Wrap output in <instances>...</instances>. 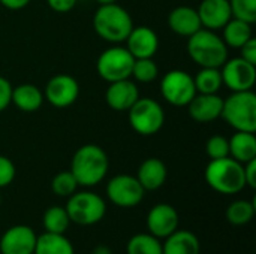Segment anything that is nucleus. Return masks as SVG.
Here are the masks:
<instances>
[{
  "label": "nucleus",
  "instance_id": "nucleus-1",
  "mask_svg": "<svg viewBox=\"0 0 256 254\" xmlns=\"http://www.w3.org/2000/svg\"><path fill=\"white\" fill-rule=\"evenodd\" d=\"M110 160L106 153L94 144H86L80 147L72 156L70 172L75 177L78 186L93 187L98 186L108 174Z\"/></svg>",
  "mask_w": 256,
  "mask_h": 254
},
{
  "label": "nucleus",
  "instance_id": "nucleus-2",
  "mask_svg": "<svg viewBox=\"0 0 256 254\" xmlns=\"http://www.w3.org/2000/svg\"><path fill=\"white\" fill-rule=\"evenodd\" d=\"M93 28L99 37L110 43H122L134 28L130 13L117 3L99 4L93 15Z\"/></svg>",
  "mask_w": 256,
  "mask_h": 254
},
{
  "label": "nucleus",
  "instance_id": "nucleus-3",
  "mask_svg": "<svg viewBox=\"0 0 256 254\" xmlns=\"http://www.w3.org/2000/svg\"><path fill=\"white\" fill-rule=\"evenodd\" d=\"M188 54L200 67H222L228 60V46L213 30L201 28L188 37Z\"/></svg>",
  "mask_w": 256,
  "mask_h": 254
},
{
  "label": "nucleus",
  "instance_id": "nucleus-4",
  "mask_svg": "<svg viewBox=\"0 0 256 254\" xmlns=\"http://www.w3.org/2000/svg\"><path fill=\"white\" fill-rule=\"evenodd\" d=\"M207 184L218 193L237 195L246 187L244 168L232 157L210 160L204 172Z\"/></svg>",
  "mask_w": 256,
  "mask_h": 254
},
{
  "label": "nucleus",
  "instance_id": "nucleus-5",
  "mask_svg": "<svg viewBox=\"0 0 256 254\" xmlns=\"http://www.w3.org/2000/svg\"><path fill=\"white\" fill-rule=\"evenodd\" d=\"M220 117L236 132H256V94L252 90L232 91L224 99Z\"/></svg>",
  "mask_w": 256,
  "mask_h": 254
},
{
  "label": "nucleus",
  "instance_id": "nucleus-6",
  "mask_svg": "<svg viewBox=\"0 0 256 254\" xmlns=\"http://www.w3.org/2000/svg\"><path fill=\"white\" fill-rule=\"evenodd\" d=\"M66 211L70 223L78 226H93L99 223L106 213L105 201L93 192H75L66 202Z\"/></svg>",
  "mask_w": 256,
  "mask_h": 254
},
{
  "label": "nucleus",
  "instance_id": "nucleus-7",
  "mask_svg": "<svg viewBox=\"0 0 256 254\" xmlns=\"http://www.w3.org/2000/svg\"><path fill=\"white\" fill-rule=\"evenodd\" d=\"M130 127L141 136L156 135L165 123V112L160 103L150 97H140L128 111Z\"/></svg>",
  "mask_w": 256,
  "mask_h": 254
},
{
  "label": "nucleus",
  "instance_id": "nucleus-8",
  "mask_svg": "<svg viewBox=\"0 0 256 254\" xmlns=\"http://www.w3.org/2000/svg\"><path fill=\"white\" fill-rule=\"evenodd\" d=\"M134 55L123 46H111L106 48L96 61L98 75L106 82H116L122 79L130 78Z\"/></svg>",
  "mask_w": 256,
  "mask_h": 254
},
{
  "label": "nucleus",
  "instance_id": "nucleus-9",
  "mask_svg": "<svg viewBox=\"0 0 256 254\" xmlns=\"http://www.w3.org/2000/svg\"><path fill=\"white\" fill-rule=\"evenodd\" d=\"M162 97L172 106H188L196 94L194 76L186 70L174 69L166 72L160 81Z\"/></svg>",
  "mask_w": 256,
  "mask_h": 254
},
{
  "label": "nucleus",
  "instance_id": "nucleus-10",
  "mask_svg": "<svg viewBox=\"0 0 256 254\" xmlns=\"http://www.w3.org/2000/svg\"><path fill=\"white\" fill-rule=\"evenodd\" d=\"M146 190L136 180L129 174H120L112 177L106 184L108 199L120 208H134L144 199Z\"/></svg>",
  "mask_w": 256,
  "mask_h": 254
},
{
  "label": "nucleus",
  "instance_id": "nucleus-11",
  "mask_svg": "<svg viewBox=\"0 0 256 254\" xmlns=\"http://www.w3.org/2000/svg\"><path fill=\"white\" fill-rule=\"evenodd\" d=\"M222 82L231 91L252 90L256 82V66L243 60L242 57L228 58L222 67Z\"/></svg>",
  "mask_w": 256,
  "mask_h": 254
},
{
  "label": "nucleus",
  "instance_id": "nucleus-12",
  "mask_svg": "<svg viewBox=\"0 0 256 254\" xmlns=\"http://www.w3.org/2000/svg\"><path fill=\"white\" fill-rule=\"evenodd\" d=\"M80 96L78 81L66 73L54 75L45 85L44 99L56 108H68L76 102Z\"/></svg>",
  "mask_w": 256,
  "mask_h": 254
},
{
  "label": "nucleus",
  "instance_id": "nucleus-13",
  "mask_svg": "<svg viewBox=\"0 0 256 254\" xmlns=\"http://www.w3.org/2000/svg\"><path fill=\"white\" fill-rule=\"evenodd\" d=\"M38 235L26 225H15L4 231L0 238L2 254H33Z\"/></svg>",
  "mask_w": 256,
  "mask_h": 254
},
{
  "label": "nucleus",
  "instance_id": "nucleus-14",
  "mask_svg": "<svg viewBox=\"0 0 256 254\" xmlns=\"http://www.w3.org/2000/svg\"><path fill=\"white\" fill-rule=\"evenodd\" d=\"M178 213L170 204H158L147 214L148 234L159 240H165L178 229Z\"/></svg>",
  "mask_w": 256,
  "mask_h": 254
},
{
  "label": "nucleus",
  "instance_id": "nucleus-15",
  "mask_svg": "<svg viewBox=\"0 0 256 254\" xmlns=\"http://www.w3.org/2000/svg\"><path fill=\"white\" fill-rule=\"evenodd\" d=\"M124 42L126 49L134 55V58H153L159 49V37L156 31L147 25H134Z\"/></svg>",
  "mask_w": 256,
  "mask_h": 254
},
{
  "label": "nucleus",
  "instance_id": "nucleus-16",
  "mask_svg": "<svg viewBox=\"0 0 256 254\" xmlns=\"http://www.w3.org/2000/svg\"><path fill=\"white\" fill-rule=\"evenodd\" d=\"M222 106H224V99L218 93L216 94L196 93L194 99L188 103V111L194 121L206 124L220 118Z\"/></svg>",
  "mask_w": 256,
  "mask_h": 254
},
{
  "label": "nucleus",
  "instance_id": "nucleus-17",
  "mask_svg": "<svg viewBox=\"0 0 256 254\" xmlns=\"http://www.w3.org/2000/svg\"><path fill=\"white\" fill-rule=\"evenodd\" d=\"M138 99H140V90L136 84L129 78L110 82L105 91L106 105L117 112H124V111L128 112Z\"/></svg>",
  "mask_w": 256,
  "mask_h": 254
},
{
  "label": "nucleus",
  "instance_id": "nucleus-18",
  "mask_svg": "<svg viewBox=\"0 0 256 254\" xmlns=\"http://www.w3.org/2000/svg\"><path fill=\"white\" fill-rule=\"evenodd\" d=\"M202 28L222 30L224 25L232 18L230 0H202L196 9Z\"/></svg>",
  "mask_w": 256,
  "mask_h": 254
},
{
  "label": "nucleus",
  "instance_id": "nucleus-19",
  "mask_svg": "<svg viewBox=\"0 0 256 254\" xmlns=\"http://www.w3.org/2000/svg\"><path fill=\"white\" fill-rule=\"evenodd\" d=\"M168 27L178 36L189 37L202 28L198 10L190 6H177L168 15Z\"/></svg>",
  "mask_w": 256,
  "mask_h": 254
},
{
  "label": "nucleus",
  "instance_id": "nucleus-20",
  "mask_svg": "<svg viewBox=\"0 0 256 254\" xmlns=\"http://www.w3.org/2000/svg\"><path fill=\"white\" fill-rule=\"evenodd\" d=\"M168 177V171L166 166L162 160L156 159V157H150L146 159L136 174V180L140 181V184L142 186V189L146 192H154L159 190Z\"/></svg>",
  "mask_w": 256,
  "mask_h": 254
},
{
  "label": "nucleus",
  "instance_id": "nucleus-21",
  "mask_svg": "<svg viewBox=\"0 0 256 254\" xmlns=\"http://www.w3.org/2000/svg\"><path fill=\"white\" fill-rule=\"evenodd\" d=\"M201 244L190 231H176L162 243V254H200Z\"/></svg>",
  "mask_w": 256,
  "mask_h": 254
},
{
  "label": "nucleus",
  "instance_id": "nucleus-22",
  "mask_svg": "<svg viewBox=\"0 0 256 254\" xmlns=\"http://www.w3.org/2000/svg\"><path fill=\"white\" fill-rule=\"evenodd\" d=\"M44 91L34 84H20L12 88L10 103L22 112H36L44 103Z\"/></svg>",
  "mask_w": 256,
  "mask_h": 254
},
{
  "label": "nucleus",
  "instance_id": "nucleus-23",
  "mask_svg": "<svg viewBox=\"0 0 256 254\" xmlns=\"http://www.w3.org/2000/svg\"><path fill=\"white\" fill-rule=\"evenodd\" d=\"M230 142V157L242 165L256 159V136L252 132H236Z\"/></svg>",
  "mask_w": 256,
  "mask_h": 254
},
{
  "label": "nucleus",
  "instance_id": "nucleus-24",
  "mask_svg": "<svg viewBox=\"0 0 256 254\" xmlns=\"http://www.w3.org/2000/svg\"><path fill=\"white\" fill-rule=\"evenodd\" d=\"M33 254H75V249L64 234L45 232L38 237Z\"/></svg>",
  "mask_w": 256,
  "mask_h": 254
},
{
  "label": "nucleus",
  "instance_id": "nucleus-25",
  "mask_svg": "<svg viewBox=\"0 0 256 254\" xmlns=\"http://www.w3.org/2000/svg\"><path fill=\"white\" fill-rule=\"evenodd\" d=\"M224 42L226 43L228 48H237L240 49L250 37L252 34V24L242 21L238 18H231L225 25H224Z\"/></svg>",
  "mask_w": 256,
  "mask_h": 254
},
{
  "label": "nucleus",
  "instance_id": "nucleus-26",
  "mask_svg": "<svg viewBox=\"0 0 256 254\" xmlns=\"http://www.w3.org/2000/svg\"><path fill=\"white\" fill-rule=\"evenodd\" d=\"M194 82L196 93L216 94L224 85L220 67H201L196 76H194Z\"/></svg>",
  "mask_w": 256,
  "mask_h": 254
},
{
  "label": "nucleus",
  "instance_id": "nucleus-27",
  "mask_svg": "<svg viewBox=\"0 0 256 254\" xmlns=\"http://www.w3.org/2000/svg\"><path fill=\"white\" fill-rule=\"evenodd\" d=\"M255 217V204L250 201H234L226 208V220L232 226H246Z\"/></svg>",
  "mask_w": 256,
  "mask_h": 254
},
{
  "label": "nucleus",
  "instance_id": "nucleus-28",
  "mask_svg": "<svg viewBox=\"0 0 256 254\" xmlns=\"http://www.w3.org/2000/svg\"><path fill=\"white\" fill-rule=\"evenodd\" d=\"M128 254H162V243L152 234L134 235L126 247Z\"/></svg>",
  "mask_w": 256,
  "mask_h": 254
},
{
  "label": "nucleus",
  "instance_id": "nucleus-29",
  "mask_svg": "<svg viewBox=\"0 0 256 254\" xmlns=\"http://www.w3.org/2000/svg\"><path fill=\"white\" fill-rule=\"evenodd\" d=\"M70 219L64 207H50L44 214V228L50 234H64L69 229Z\"/></svg>",
  "mask_w": 256,
  "mask_h": 254
},
{
  "label": "nucleus",
  "instance_id": "nucleus-30",
  "mask_svg": "<svg viewBox=\"0 0 256 254\" xmlns=\"http://www.w3.org/2000/svg\"><path fill=\"white\" fill-rule=\"evenodd\" d=\"M130 76L138 82H153L159 76V67L153 58H135Z\"/></svg>",
  "mask_w": 256,
  "mask_h": 254
},
{
  "label": "nucleus",
  "instance_id": "nucleus-31",
  "mask_svg": "<svg viewBox=\"0 0 256 254\" xmlns=\"http://www.w3.org/2000/svg\"><path fill=\"white\" fill-rule=\"evenodd\" d=\"M76 187H78V183L70 171L58 172L51 181L52 193L60 198H69L70 195H74L76 192Z\"/></svg>",
  "mask_w": 256,
  "mask_h": 254
},
{
  "label": "nucleus",
  "instance_id": "nucleus-32",
  "mask_svg": "<svg viewBox=\"0 0 256 254\" xmlns=\"http://www.w3.org/2000/svg\"><path fill=\"white\" fill-rule=\"evenodd\" d=\"M230 4L234 18H238L249 24H255L256 0H230Z\"/></svg>",
  "mask_w": 256,
  "mask_h": 254
},
{
  "label": "nucleus",
  "instance_id": "nucleus-33",
  "mask_svg": "<svg viewBox=\"0 0 256 254\" xmlns=\"http://www.w3.org/2000/svg\"><path fill=\"white\" fill-rule=\"evenodd\" d=\"M206 153L210 160H218L230 156V142L225 136L214 135L207 139L206 142Z\"/></svg>",
  "mask_w": 256,
  "mask_h": 254
},
{
  "label": "nucleus",
  "instance_id": "nucleus-34",
  "mask_svg": "<svg viewBox=\"0 0 256 254\" xmlns=\"http://www.w3.org/2000/svg\"><path fill=\"white\" fill-rule=\"evenodd\" d=\"M16 175V169L14 162L9 157L0 156V189L8 187Z\"/></svg>",
  "mask_w": 256,
  "mask_h": 254
},
{
  "label": "nucleus",
  "instance_id": "nucleus-35",
  "mask_svg": "<svg viewBox=\"0 0 256 254\" xmlns=\"http://www.w3.org/2000/svg\"><path fill=\"white\" fill-rule=\"evenodd\" d=\"M12 88V84L4 76H0V112H3L10 105Z\"/></svg>",
  "mask_w": 256,
  "mask_h": 254
},
{
  "label": "nucleus",
  "instance_id": "nucleus-36",
  "mask_svg": "<svg viewBox=\"0 0 256 254\" xmlns=\"http://www.w3.org/2000/svg\"><path fill=\"white\" fill-rule=\"evenodd\" d=\"M240 57L256 66V39L250 37L242 48H240Z\"/></svg>",
  "mask_w": 256,
  "mask_h": 254
},
{
  "label": "nucleus",
  "instance_id": "nucleus-37",
  "mask_svg": "<svg viewBox=\"0 0 256 254\" xmlns=\"http://www.w3.org/2000/svg\"><path fill=\"white\" fill-rule=\"evenodd\" d=\"M78 0H46V4L58 13H66L75 7Z\"/></svg>",
  "mask_w": 256,
  "mask_h": 254
},
{
  "label": "nucleus",
  "instance_id": "nucleus-38",
  "mask_svg": "<svg viewBox=\"0 0 256 254\" xmlns=\"http://www.w3.org/2000/svg\"><path fill=\"white\" fill-rule=\"evenodd\" d=\"M244 168V180H246V187L256 189V159L248 162L243 165Z\"/></svg>",
  "mask_w": 256,
  "mask_h": 254
},
{
  "label": "nucleus",
  "instance_id": "nucleus-39",
  "mask_svg": "<svg viewBox=\"0 0 256 254\" xmlns=\"http://www.w3.org/2000/svg\"><path fill=\"white\" fill-rule=\"evenodd\" d=\"M30 1L32 0H0V4L10 10H20V9L26 7Z\"/></svg>",
  "mask_w": 256,
  "mask_h": 254
},
{
  "label": "nucleus",
  "instance_id": "nucleus-40",
  "mask_svg": "<svg viewBox=\"0 0 256 254\" xmlns=\"http://www.w3.org/2000/svg\"><path fill=\"white\" fill-rule=\"evenodd\" d=\"M93 254H112L111 250L106 247V246H98L94 250H93Z\"/></svg>",
  "mask_w": 256,
  "mask_h": 254
},
{
  "label": "nucleus",
  "instance_id": "nucleus-41",
  "mask_svg": "<svg viewBox=\"0 0 256 254\" xmlns=\"http://www.w3.org/2000/svg\"><path fill=\"white\" fill-rule=\"evenodd\" d=\"M99 4H110V3H117V0H96Z\"/></svg>",
  "mask_w": 256,
  "mask_h": 254
},
{
  "label": "nucleus",
  "instance_id": "nucleus-42",
  "mask_svg": "<svg viewBox=\"0 0 256 254\" xmlns=\"http://www.w3.org/2000/svg\"><path fill=\"white\" fill-rule=\"evenodd\" d=\"M0 204H2V196H0Z\"/></svg>",
  "mask_w": 256,
  "mask_h": 254
}]
</instances>
